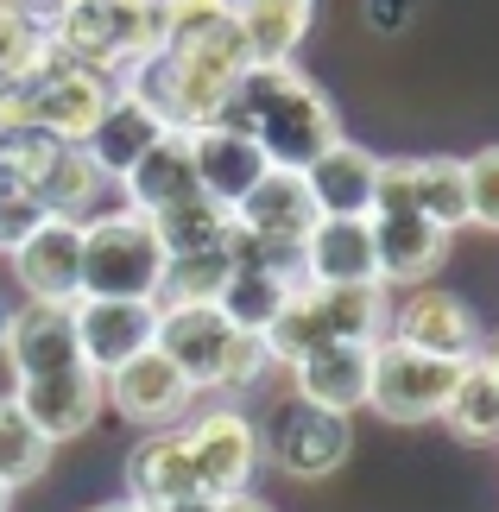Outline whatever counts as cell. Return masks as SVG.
I'll return each instance as SVG.
<instances>
[{"label":"cell","mask_w":499,"mask_h":512,"mask_svg":"<svg viewBox=\"0 0 499 512\" xmlns=\"http://www.w3.org/2000/svg\"><path fill=\"white\" fill-rule=\"evenodd\" d=\"M215 121L253 133L259 152L285 171H304L329 140H342V114L329 108V95L304 70H291V57L285 64H247Z\"/></svg>","instance_id":"1"},{"label":"cell","mask_w":499,"mask_h":512,"mask_svg":"<svg viewBox=\"0 0 499 512\" xmlns=\"http://www.w3.org/2000/svg\"><path fill=\"white\" fill-rule=\"evenodd\" d=\"M45 38L70 64H89L102 76H121L158 51V0H70L45 26Z\"/></svg>","instance_id":"2"},{"label":"cell","mask_w":499,"mask_h":512,"mask_svg":"<svg viewBox=\"0 0 499 512\" xmlns=\"http://www.w3.org/2000/svg\"><path fill=\"white\" fill-rule=\"evenodd\" d=\"M165 241L152 234V215L102 209L83 222V291L76 298H158Z\"/></svg>","instance_id":"3"},{"label":"cell","mask_w":499,"mask_h":512,"mask_svg":"<svg viewBox=\"0 0 499 512\" xmlns=\"http://www.w3.org/2000/svg\"><path fill=\"white\" fill-rule=\"evenodd\" d=\"M348 411H329L304 399V392H291V399H278L266 411V424H259V462L285 468L291 481H323L335 468L348 462Z\"/></svg>","instance_id":"4"},{"label":"cell","mask_w":499,"mask_h":512,"mask_svg":"<svg viewBox=\"0 0 499 512\" xmlns=\"http://www.w3.org/2000/svg\"><path fill=\"white\" fill-rule=\"evenodd\" d=\"M468 373V361H449V354H424L411 342H373V380H367V405L386 424H430L443 418L455 380Z\"/></svg>","instance_id":"5"},{"label":"cell","mask_w":499,"mask_h":512,"mask_svg":"<svg viewBox=\"0 0 499 512\" xmlns=\"http://www.w3.org/2000/svg\"><path fill=\"white\" fill-rule=\"evenodd\" d=\"M121 89L114 76L102 70H89V64H70L64 51L45 38V57H38V70L19 83V121H32V127H45L57 133V140H83L89 121L108 108V95Z\"/></svg>","instance_id":"6"},{"label":"cell","mask_w":499,"mask_h":512,"mask_svg":"<svg viewBox=\"0 0 499 512\" xmlns=\"http://www.w3.org/2000/svg\"><path fill=\"white\" fill-rule=\"evenodd\" d=\"M184 449H190V468H196L203 500L247 494L253 475H259V424H247L241 411H228V405L196 411L190 430H184Z\"/></svg>","instance_id":"7"},{"label":"cell","mask_w":499,"mask_h":512,"mask_svg":"<svg viewBox=\"0 0 499 512\" xmlns=\"http://www.w3.org/2000/svg\"><path fill=\"white\" fill-rule=\"evenodd\" d=\"M13 399H19V411H26L51 443H70V437H83V430L102 418L108 386H102V373H95L89 361H70V367H51V373L19 380Z\"/></svg>","instance_id":"8"},{"label":"cell","mask_w":499,"mask_h":512,"mask_svg":"<svg viewBox=\"0 0 499 512\" xmlns=\"http://www.w3.org/2000/svg\"><path fill=\"white\" fill-rule=\"evenodd\" d=\"M13 279L26 298H64L76 304V291H83V222H70V215H38V228L19 241L13 253Z\"/></svg>","instance_id":"9"},{"label":"cell","mask_w":499,"mask_h":512,"mask_svg":"<svg viewBox=\"0 0 499 512\" xmlns=\"http://www.w3.org/2000/svg\"><path fill=\"white\" fill-rule=\"evenodd\" d=\"M228 342H234V323L215 304H158L152 348L165 354L196 392H215V373H222Z\"/></svg>","instance_id":"10"},{"label":"cell","mask_w":499,"mask_h":512,"mask_svg":"<svg viewBox=\"0 0 499 512\" xmlns=\"http://www.w3.org/2000/svg\"><path fill=\"white\" fill-rule=\"evenodd\" d=\"M102 386H108V405L121 411L127 424H146V430L177 424L190 411V399H196V386L158 348H139L133 361H121L114 373H102Z\"/></svg>","instance_id":"11"},{"label":"cell","mask_w":499,"mask_h":512,"mask_svg":"<svg viewBox=\"0 0 499 512\" xmlns=\"http://www.w3.org/2000/svg\"><path fill=\"white\" fill-rule=\"evenodd\" d=\"M0 354H7L13 380H32V373L83 361V348H76V304H64V298H26L7 317Z\"/></svg>","instance_id":"12"},{"label":"cell","mask_w":499,"mask_h":512,"mask_svg":"<svg viewBox=\"0 0 499 512\" xmlns=\"http://www.w3.org/2000/svg\"><path fill=\"white\" fill-rule=\"evenodd\" d=\"M152 329L158 298H76V348L95 373H114L139 348H152Z\"/></svg>","instance_id":"13"},{"label":"cell","mask_w":499,"mask_h":512,"mask_svg":"<svg viewBox=\"0 0 499 512\" xmlns=\"http://www.w3.org/2000/svg\"><path fill=\"white\" fill-rule=\"evenodd\" d=\"M158 133H171V127H165V114H158L139 89L121 83V89L108 95V108L89 121V133H83L76 146H83V159L102 171V177H114V184H121V177L133 171V159L158 140Z\"/></svg>","instance_id":"14"},{"label":"cell","mask_w":499,"mask_h":512,"mask_svg":"<svg viewBox=\"0 0 499 512\" xmlns=\"http://www.w3.org/2000/svg\"><path fill=\"white\" fill-rule=\"evenodd\" d=\"M392 336L411 342V348H424V354H449V361H474L481 342H487L481 323H474V310L455 298V291H436L430 279L417 285L405 304H398Z\"/></svg>","instance_id":"15"},{"label":"cell","mask_w":499,"mask_h":512,"mask_svg":"<svg viewBox=\"0 0 499 512\" xmlns=\"http://www.w3.org/2000/svg\"><path fill=\"white\" fill-rule=\"evenodd\" d=\"M190 165H196V190H209L215 203H241V196L266 177V152H259L253 133L228 127V121H203L190 127Z\"/></svg>","instance_id":"16"},{"label":"cell","mask_w":499,"mask_h":512,"mask_svg":"<svg viewBox=\"0 0 499 512\" xmlns=\"http://www.w3.org/2000/svg\"><path fill=\"white\" fill-rule=\"evenodd\" d=\"M304 279L310 285H379L367 215H316L304 234Z\"/></svg>","instance_id":"17"},{"label":"cell","mask_w":499,"mask_h":512,"mask_svg":"<svg viewBox=\"0 0 499 512\" xmlns=\"http://www.w3.org/2000/svg\"><path fill=\"white\" fill-rule=\"evenodd\" d=\"M373 222V253H379V285H424L449 253V234L417 209L398 215H367Z\"/></svg>","instance_id":"18"},{"label":"cell","mask_w":499,"mask_h":512,"mask_svg":"<svg viewBox=\"0 0 499 512\" xmlns=\"http://www.w3.org/2000/svg\"><path fill=\"white\" fill-rule=\"evenodd\" d=\"M297 392L329 411H361L367 380H373V342H316L310 354H297Z\"/></svg>","instance_id":"19"},{"label":"cell","mask_w":499,"mask_h":512,"mask_svg":"<svg viewBox=\"0 0 499 512\" xmlns=\"http://www.w3.org/2000/svg\"><path fill=\"white\" fill-rule=\"evenodd\" d=\"M373 177H379V159L354 140H329L316 159L304 165V190L316 215H367L373 209Z\"/></svg>","instance_id":"20"},{"label":"cell","mask_w":499,"mask_h":512,"mask_svg":"<svg viewBox=\"0 0 499 512\" xmlns=\"http://www.w3.org/2000/svg\"><path fill=\"white\" fill-rule=\"evenodd\" d=\"M127 196V209L139 215H152V209H165L177 203V196H190L196 190V165H190V133L184 127H171V133H158V140L133 159V171L114 184Z\"/></svg>","instance_id":"21"},{"label":"cell","mask_w":499,"mask_h":512,"mask_svg":"<svg viewBox=\"0 0 499 512\" xmlns=\"http://www.w3.org/2000/svg\"><path fill=\"white\" fill-rule=\"evenodd\" d=\"M190 494H203V487H196L184 430H158V437H146V443L127 456V500H133V506L190 500Z\"/></svg>","instance_id":"22"},{"label":"cell","mask_w":499,"mask_h":512,"mask_svg":"<svg viewBox=\"0 0 499 512\" xmlns=\"http://www.w3.org/2000/svg\"><path fill=\"white\" fill-rule=\"evenodd\" d=\"M316 222V203L304 190V171H285V165H266V177L234 203V228H253V234H310Z\"/></svg>","instance_id":"23"},{"label":"cell","mask_w":499,"mask_h":512,"mask_svg":"<svg viewBox=\"0 0 499 512\" xmlns=\"http://www.w3.org/2000/svg\"><path fill=\"white\" fill-rule=\"evenodd\" d=\"M310 13H316V0H234V19H241L253 64H285L304 45Z\"/></svg>","instance_id":"24"},{"label":"cell","mask_w":499,"mask_h":512,"mask_svg":"<svg viewBox=\"0 0 499 512\" xmlns=\"http://www.w3.org/2000/svg\"><path fill=\"white\" fill-rule=\"evenodd\" d=\"M152 234L165 241V253H196V247H222L234 234V209L215 203L209 190H190L177 203L152 209Z\"/></svg>","instance_id":"25"},{"label":"cell","mask_w":499,"mask_h":512,"mask_svg":"<svg viewBox=\"0 0 499 512\" xmlns=\"http://www.w3.org/2000/svg\"><path fill=\"white\" fill-rule=\"evenodd\" d=\"M329 342H379L386 329V285H310Z\"/></svg>","instance_id":"26"},{"label":"cell","mask_w":499,"mask_h":512,"mask_svg":"<svg viewBox=\"0 0 499 512\" xmlns=\"http://www.w3.org/2000/svg\"><path fill=\"white\" fill-rule=\"evenodd\" d=\"M114 190V177H102L89 159H83V146H64L51 159V171L38 177V203H45L51 215H70V222H89V215H102L95 203Z\"/></svg>","instance_id":"27"},{"label":"cell","mask_w":499,"mask_h":512,"mask_svg":"<svg viewBox=\"0 0 499 512\" xmlns=\"http://www.w3.org/2000/svg\"><path fill=\"white\" fill-rule=\"evenodd\" d=\"M228 241L222 247H196V253H165L158 272V304H215V291L228 285Z\"/></svg>","instance_id":"28"},{"label":"cell","mask_w":499,"mask_h":512,"mask_svg":"<svg viewBox=\"0 0 499 512\" xmlns=\"http://www.w3.org/2000/svg\"><path fill=\"white\" fill-rule=\"evenodd\" d=\"M45 468H51V437L19 411V399H0V481L32 487Z\"/></svg>","instance_id":"29"},{"label":"cell","mask_w":499,"mask_h":512,"mask_svg":"<svg viewBox=\"0 0 499 512\" xmlns=\"http://www.w3.org/2000/svg\"><path fill=\"white\" fill-rule=\"evenodd\" d=\"M443 424L462 443H499V386L487 380L481 361H468V373L455 380L449 405H443Z\"/></svg>","instance_id":"30"},{"label":"cell","mask_w":499,"mask_h":512,"mask_svg":"<svg viewBox=\"0 0 499 512\" xmlns=\"http://www.w3.org/2000/svg\"><path fill=\"white\" fill-rule=\"evenodd\" d=\"M417 215H430L443 234L468 228V171L462 159H417Z\"/></svg>","instance_id":"31"},{"label":"cell","mask_w":499,"mask_h":512,"mask_svg":"<svg viewBox=\"0 0 499 512\" xmlns=\"http://www.w3.org/2000/svg\"><path fill=\"white\" fill-rule=\"evenodd\" d=\"M291 298V285H278L272 272H253V266H234L228 272V285L215 291V310H222V317L234 323V329H266L272 317H278V304Z\"/></svg>","instance_id":"32"},{"label":"cell","mask_w":499,"mask_h":512,"mask_svg":"<svg viewBox=\"0 0 499 512\" xmlns=\"http://www.w3.org/2000/svg\"><path fill=\"white\" fill-rule=\"evenodd\" d=\"M228 260L234 266H253V272H272L278 285H310L304 279V234H253V228H234L228 234Z\"/></svg>","instance_id":"33"},{"label":"cell","mask_w":499,"mask_h":512,"mask_svg":"<svg viewBox=\"0 0 499 512\" xmlns=\"http://www.w3.org/2000/svg\"><path fill=\"white\" fill-rule=\"evenodd\" d=\"M234 19V0H158V51H184L196 38L222 32Z\"/></svg>","instance_id":"34"},{"label":"cell","mask_w":499,"mask_h":512,"mask_svg":"<svg viewBox=\"0 0 499 512\" xmlns=\"http://www.w3.org/2000/svg\"><path fill=\"white\" fill-rule=\"evenodd\" d=\"M38 57H45V26L19 0H0V83H26Z\"/></svg>","instance_id":"35"},{"label":"cell","mask_w":499,"mask_h":512,"mask_svg":"<svg viewBox=\"0 0 499 512\" xmlns=\"http://www.w3.org/2000/svg\"><path fill=\"white\" fill-rule=\"evenodd\" d=\"M272 354H266V336H253V329H234V342L222 354V373H215V392H247L266 380Z\"/></svg>","instance_id":"36"},{"label":"cell","mask_w":499,"mask_h":512,"mask_svg":"<svg viewBox=\"0 0 499 512\" xmlns=\"http://www.w3.org/2000/svg\"><path fill=\"white\" fill-rule=\"evenodd\" d=\"M462 171H468V222L499 234V146H481L474 159H462Z\"/></svg>","instance_id":"37"},{"label":"cell","mask_w":499,"mask_h":512,"mask_svg":"<svg viewBox=\"0 0 499 512\" xmlns=\"http://www.w3.org/2000/svg\"><path fill=\"white\" fill-rule=\"evenodd\" d=\"M38 215H45V203H38V190H0V253H13L26 234L38 228Z\"/></svg>","instance_id":"38"},{"label":"cell","mask_w":499,"mask_h":512,"mask_svg":"<svg viewBox=\"0 0 499 512\" xmlns=\"http://www.w3.org/2000/svg\"><path fill=\"white\" fill-rule=\"evenodd\" d=\"M405 13H411V0H367L373 32H398V26H405Z\"/></svg>","instance_id":"39"},{"label":"cell","mask_w":499,"mask_h":512,"mask_svg":"<svg viewBox=\"0 0 499 512\" xmlns=\"http://www.w3.org/2000/svg\"><path fill=\"white\" fill-rule=\"evenodd\" d=\"M139 512H215V500L190 494V500H158V506H139Z\"/></svg>","instance_id":"40"},{"label":"cell","mask_w":499,"mask_h":512,"mask_svg":"<svg viewBox=\"0 0 499 512\" xmlns=\"http://www.w3.org/2000/svg\"><path fill=\"white\" fill-rule=\"evenodd\" d=\"M215 512H272L266 500H253V487L247 494H228V500H215Z\"/></svg>","instance_id":"41"},{"label":"cell","mask_w":499,"mask_h":512,"mask_svg":"<svg viewBox=\"0 0 499 512\" xmlns=\"http://www.w3.org/2000/svg\"><path fill=\"white\" fill-rule=\"evenodd\" d=\"M19 7H26V13L38 19V26H51V19H57V13L70 7V0H19Z\"/></svg>","instance_id":"42"},{"label":"cell","mask_w":499,"mask_h":512,"mask_svg":"<svg viewBox=\"0 0 499 512\" xmlns=\"http://www.w3.org/2000/svg\"><path fill=\"white\" fill-rule=\"evenodd\" d=\"M474 361H481V367H487V380L499 386V336H493V342H481V354H474Z\"/></svg>","instance_id":"43"},{"label":"cell","mask_w":499,"mask_h":512,"mask_svg":"<svg viewBox=\"0 0 499 512\" xmlns=\"http://www.w3.org/2000/svg\"><path fill=\"white\" fill-rule=\"evenodd\" d=\"M89 512H139L133 500H121V506H89Z\"/></svg>","instance_id":"44"},{"label":"cell","mask_w":499,"mask_h":512,"mask_svg":"<svg viewBox=\"0 0 499 512\" xmlns=\"http://www.w3.org/2000/svg\"><path fill=\"white\" fill-rule=\"evenodd\" d=\"M7 506H13V487H7V481H0V512H7Z\"/></svg>","instance_id":"45"},{"label":"cell","mask_w":499,"mask_h":512,"mask_svg":"<svg viewBox=\"0 0 499 512\" xmlns=\"http://www.w3.org/2000/svg\"><path fill=\"white\" fill-rule=\"evenodd\" d=\"M7 317H13V310H7V304H0V336H7Z\"/></svg>","instance_id":"46"}]
</instances>
